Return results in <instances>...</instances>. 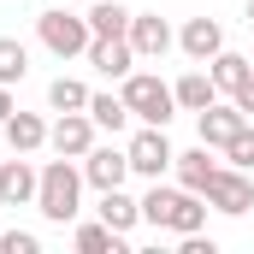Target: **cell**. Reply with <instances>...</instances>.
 Listing matches in <instances>:
<instances>
[{
    "label": "cell",
    "mask_w": 254,
    "mask_h": 254,
    "mask_svg": "<svg viewBox=\"0 0 254 254\" xmlns=\"http://www.w3.org/2000/svg\"><path fill=\"white\" fill-rule=\"evenodd\" d=\"M36 36H42V48L54 54V60H77V54H89V42H95V30H89V18H77V12H42L36 18Z\"/></svg>",
    "instance_id": "4"
},
{
    "label": "cell",
    "mask_w": 254,
    "mask_h": 254,
    "mask_svg": "<svg viewBox=\"0 0 254 254\" xmlns=\"http://www.w3.org/2000/svg\"><path fill=\"white\" fill-rule=\"evenodd\" d=\"M125 107H130V119H142V125H172L178 119V95H172V83H160L154 71H130L125 77Z\"/></svg>",
    "instance_id": "3"
},
{
    "label": "cell",
    "mask_w": 254,
    "mask_h": 254,
    "mask_svg": "<svg viewBox=\"0 0 254 254\" xmlns=\"http://www.w3.org/2000/svg\"><path fill=\"white\" fill-rule=\"evenodd\" d=\"M12 113H18V107H12V89H6V83H0V125H6V119H12Z\"/></svg>",
    "instance_id": "27"
},
{
    "label": "cell",
    "mask_w": 254,
    "mask_h": 254,
    "mask_svg": "<svg viewBox=\"0 0 254 254\" xmlns=\"http://www.w3.org/2000/svg\"><path fill=\"white\" fill-rule=\"evenodd\" d=\"M225 160H231V166H243V172H254V119L225 142Z\"/></svg>",
    "instance_id": "24"
},
{
    "label": "cell",
    "mask_w": 254,
    "mask_h": 254,
    "mask_svg": "<svg viewBox=\"0 0 254 254\" xmlns=\"http://www.w3.org/2000/svg\"><path fill=\"white\" fill-rule=\"evenodd\" d=\"M172 172H178V184H184V190H207V178H213V172H219V160H213V148H207V142H201V148H190V154H178V160H172Z\"/></svg>",
    "instance_id": "15"
},
{
    "label": "cell",
    "mask_w": 254,
    "mask_h": 254,
    "mask_svg": "<svg viewBox=\"0 0 254 254\" xmlns=\"http://www.w3.org/2000/svg\"><path fill=\"white\" fill-rule=\"evenodd\" d=\"M249 30H254V0H249Z\"/></svg>",
    "instance_id": "28"
},
{
    "label": "cell",
    "mask_w": 254,
    "mask_h": 254,
    "mask_svg": "<svg viewBox=\"0 0 254 254\" xmlns=\"http://www.w3.org/2000/svg\"><path fill=\"white\" fill-rule=\"evenodd\" d=\"M89 65H95L101 77H119V83H125L130 71H136V48H130V36H95V42H89Z\"/></svg>",
    "instance_id": "10"
},
{
    "label": "cell",
    "mask_w": 254,
    "mask_h": 254,
    "mask_svg": "<svg viewBox=\"0 0 254 254\" xmlns=\"http://www.w3.org/2000/svg\"><path fill=\"white\" fill-rule=\"evenodd\" d=\"M125 154H130V172H136V178H148V184H160V178L172 172V160H178V148L166 142V130H160V125H142L136 136H130Z\"/></svg>",
    "instance_id": "5"
},
{
    "label": "cell",
    "mask_w": 254,
    "mask_h": 254,
    "mask_svg": "<svg viewBox=\"0 0 254 254\" xmlns=\"http://www.w3.org/2000/svg\"><path fill=\"white\" fill-rule=\"evenodd\" d=\"M89 30H95V36H125V30H130V6L95 0V6H89Z\"/></svg>",
    "instance_id": "21"
},
{
    "label": "cell",
    "mask_w": 254,
    "mask_h": 254,
    "mask_svg": "<svg viewBox=\"0 0 254 254\" xmlns=\"http://www.w3.org/2000/svg\"><path fill=\"white\" fill-rule=\"evenodd\" d=\"M48 148L65 154V160H83V154L95 148V119H89V113H60V119L48 125Z\"/></svg>",
    "instance_id": "8"
},
{
    "label": "cell",
    "mask_w": 254,
    "mask_h": 254,
    "mask_svg": "<svg viewBox=\"0 0 254 254\" xmlns=\"http://www.w3.org/2000/svg\"><path fill=\"white\" fill-rule=\"evenodd\" d=\"M6 142H12V154H36V148H48V125L36 119V113H12L6 119Z\"/></svg>",
    "instance_id": "17"
},
{
    "label": "cell",
    "mask_w": 254,
    "mask_h": 254,
    "mask_svg": "<svg viewBox=\"0 0 254 254\" xmlns=\"http://www.w3.org/2000/svg\"><path fill=\"white\" fill-rule=\"evenodd\" d=\"M77 6H95V0H77Z\"/></svg>",
    "instance_id": "29"
},
{
    "label": "cell",
    "mask_w": 254,
    "mask_h": 254,
    "mask_svg": "<svg viewBox=\"0 0 254 254\" xmlns=\"http://www.w3.org/2000/svg\"><path fill=\"white\" fill-rule=\"evenodd\" d=\"M195 125H201V142H207V148H225L237 130L249 125V113H243L237 101H231V107H219V101H213L207 113H195Z\"/></svg>",
    "instance_id": "12"
},
{
    "label": "cell",
    "mask_w": 254,
    "mask_h": 254,
    "mask_svg": "<svg viewBox=\"0 0 254 254\" xmlns=\"http://www.w3.org/2000/svg\"><path fill=\"white\" fill-rule=\"evenodd\" d=\"M172 95H178V113H207L219 101V83H213V71H184L172 83Z\"/></svg>",
    "instance_id": "14"
},
{
    "label": "cell",
    "mask_w": 254,
    "mask_h": 254,
    "mask_svg": "<svg viewBox=\"0 0 254 254\" xmlns=\"http://www.w3.org/2000/svg\"><path fill=\"white\" fill-rule=\"evenodd\" d=\"M125 178H130V154L125 148H89L83 154V184L89 190H125Z\"/></svg>",
    "instance_id": "9"
},
{
    "label": "cell",
    "mask_w": 254,
    "mask_h": 254,
    "mask_svg": "<svg viewBox=\"0 0 254 254\" xmlns=\"http://www.w3.org/2000/svg\"><path fill=\"white\" fill-rule=\"evenodd\" d=\"M207 207H219V213H231V219H243L254 207V178L243 172V166H219L213 178H207Z\"/></svg>",
    "instance_id": "6"
},
{
    "label": "cell",
    "mask_w": 254,
    "mask_h": 254,
    "mask_svg": "<svg viewBox=\"0 0 254 254\" xmlns=\"http://www.w3.org/2000/svg\"><path fill=\"white\" fill-rule=\"evenodd\" d=\"M125 249V237L107 225V219H95V225H77V254H113Z\"/></svg>",
    "instance_id": "22"
},
{
    "label": "cell",
    "mask_w": 254,
    "mask_h": 254,
    "mask_svg": "<svg viewBox=\"0 0 254 254\" xmlns=\"http://www.w3.org/2000/svg\"><path fill=\"white\" fill-rule=\"evenodd\" d=\"M89 119H95V130H119L130 125V107H125V95H89Z\"/></svg>",
    "instance_id": "20"
},
{
    "label": "cell",
    "mask_w": 254,
    "mask_h": 254,
    "mask_svg": "<svg viewBox=\"0 0 254 254\" xmlns=\"http://www.w3.org/2000/svg\"><path fill=\"white\" fill-rule=\"evenodd\" d=\"M36 190H42V172L30 160H6L0 166V207H36Z\"/></svg>",
    "instance_id": "11"
},
{
    "label": "cell",
    "mask_w": 254,
    "mask_h": 254,
    "mask_svg": "<svg viewBox=\"0 0 254 254\" xmlns=\"http://www.w3.org/2000/svg\"><path fill=\"white\" fill-rule=\"evenodd\" d=\"M231 101H237V107H243V113H249V119H254V77H249V83H243V89H237V95H231Z\"/></svg>",
    "instance_id": "26"
},
{
    "label": "cell",
    "mask_w": 254,
    "mask_h": 254,
    "mask_svg": "<svg viewBox=\"0 0 254 254\" xmlns=\"http://www.w3.org/2000/svg\"><path fill=\"white\" fill-rule=\"evenodd\" d=\"M48 107H54V113H89V83L54 77V83H48Z\"/></svg>",
    "instance_id": "19"
},
{
    "label": "cell",
    "mask_w": 254,
    "mask_h": 254,
    "mask_svg": "<svg viewBox=\"0 0 254 254\" xmlns=\"http://www.w3.org/2000/svg\"><path fill=\"white\" fill-rule=\"evenodd\" d=\"M207 71H213L219 95H237V89H243V83L254 77V60H243V54H231V48H219V54L207 60Z\"/></svg>",
    "instance_id": "16"
},
{
    "label": "cell",
    "mask_w": 254,
    "mask_h": 254,
    "mask_svg": "<svg viewBox=\"0 0 254 254\" xmlns=\"http://www.w3.org/2000/svg\"><path fill=\"white\" fill-rule=\"evenodd\" d=\"M142 219L154 225V231H178V237H190V231H201L207 225V195L195 190H166V184H154V190L142 195Z\"/></svg>",
    "instance_id": "1"
},
{
    "label": "cell",
    "mask_w": 254,
    "mask_h": 254,
    "mask_svg": "<svg viewBox=\"0 0 254 254\" xmlns=\"http://www.w3.org/2000/svg\"><path fill=\"white\" fill-rule=\"evenodd\" d=\"M101 219H107L119 237H130V231L142 225V201H130L125 190H101Z\"/></svg>",
    "instance_id": "18"
},
{
    "label": "cell",
    "mask_w": 254,
    "mask_h": 254,
    "mask_svg": "<svg viewBox=\"0 0 254 254\" xmlns=\"http://www.w3.org/2000/svg\"><path fill=\"white\" fill-rule=\"evenodd\" d=\"M178 48H184L195 65H207L219 48H225V30H219V18H190V24L178 30Z\"/></svg>",
    "instance_id": "13"
},
{
    "label": "cell",
    "mask_w": 254,
    "mask_h": 254,
    "mask_svg": "<svg viewBox=\"0 0 254 254\" xmlns=\"http://www.w3.org/2000/svg\"><path fill=\"white\" fill-rule=\"evenodd\" d=\"M0 254H42V243L30 231H0Z\"/></svg>",
    "instance_id": "25"
},
{
    "label": "cell",
    "mask_w": 254,
    "mask_h": 254,
    "mask_svg": "<svg viewBox=\"0 0 254 254\" xmlns=\"http://www.w3.org/2000/svg\"><path fill=\"white\" fill-rule=\"evenodd\" d=\"M130 48H136V60H166V54H172V42H178V36H172V24H166V18H160V12H130Z\"/></svg>",
    "instance_id": "7"
},
{
    "label": "cell",
    "mask_w": 254,
    "mask_h": 254,
    "mask_svg": "<svg viewBox=\"0 0 254 254\" xmlns=\"http://www.w3.org/2000/svg\"><path fill=\"white\" fill-rule=\"evenodd\" d=\"M36 207H42L48 225H71V219L83 213V166H71L65 154H60V160H48V166H42Z\"/></svg>",
    "instance_id": "2"
},
{
    "label": "cell",
    "mask_w": 254,
    "mask_h": 254,
    "mask_svg": "<svg viewBox=\"0 0 254 254\" xmlns=\"http://www.w3.org/2000/svg\"><path fill=\"white\" fill-rule=\"evenodd\" d=\"M24 71H30V48L18 36H0V83L12 89V83H24Z\"/></svg>",
    "instance_id": "23"
}]
</instances>
